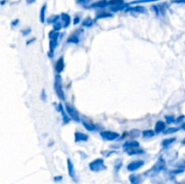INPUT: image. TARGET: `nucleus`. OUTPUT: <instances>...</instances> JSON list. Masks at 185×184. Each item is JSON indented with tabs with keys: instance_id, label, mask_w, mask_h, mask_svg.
Masks as SVG:
<instances>
[{
	"instance_id": "1",
	"label": "nucleus",
	"mask_w": 185,
	"mask_h": 184,
	"mask_svg": "<svg viewBox=\"0 0 185 184\" xmlns=\"http://www.w3.org/2000/svg\"><path fill=\"white\" fill-rule=\"evenodd\" d=\"M54 89H55V92L57 94L58 97L62 100H64L65 99V96H64L63 90V88H62V79H61V76H56L55 78V82H54Z\"/></svg>"
},
{
	"instance_id": "2",
	"label": "nucleus",
	"mask_w": 185,
	"mask_h": 184,
	"mask_svg": "<svg viewBox=\"0 0 185 184\" xmlns=\"http://www.w3.org/2000/svg\"><path fill=\"white\" fill-rule=\"evenodd\" d=\"M90 169L93 171H100L107 169L106 165L104 164V161L102 159H96L90 163Z\"/></svg>"
},
{
	"instance_id": "3",
	"label": "nucleus",
	"mask_w": 185,
	"mask_h": 184,
	"mask_svg": "<svg viewBox=\"0 0 185 184\" xmlns=\"http://www.w3.org/2000/svg\"><path fill=\"white\" fill-rule=\"evenodd\" d=\"M65 108H66V111H67V113H68V116H69L71 119H73L74 121L79 122V117L78 111L76 110V109H75L71 105H70V104H66V105H65Z\"/></svg>"
},
{
	"instance_id": "4",
	"label": "nucleus",
	"mask_w": 185,
	"mask_h": 184,
	"mask_svg": "<svg viewBox=\"0 0 185 184\" xmlns=\"http://www.w3.org/2000/svg\"><path fill=\"white\" fill-rule=\"evenodd\" d=\"M165 166V162L163 158H159V160L157 161V162L155 164V166L152 169L148 171V173H153V174H156L159 171H161L162 170L164 169Z\"/></svg>"
},
{
	"instance_id": "5",
	"label": "nucleus",
	"mask_w": 185,
	"mask_h": 184,
	"mask_svg": "<svg viewBox=\"0 0 185 184\" xmlns=\"http://www.w3.org/2000/svg\"><path fill=\"white\" fill-rule=\"evenodd\" d=\"M100 135L107 141H114L119 136L117 133L112 132V131H103L100 133Z\"/></svg>"
},
{
	"instance_id": "6",
	"label": "nucleus",
	"mask_w": 185,
	"mask_h": 184,
	"mask_svg": "<svg viewBox=\"0 0 185 184\" xmlns=\"http://www.w3.org/2000/svg\"><path fill=\"white\" fill-rule=\"evenodd\" d=\"M144 162L142 160H138V161H134V162H130L128 165V170L129 171H135L136 170H138L140 167H142L144 165Z\"/></svg>"
},
{
	"instance_id": "7",
	"label": "nucleus",
	"mask_w": 185,
	"mask_h": 184,
	"mask_svg": "<svg viewBox=\"0 0 185 184\" xmlns=\"http://www.w3.org/2000/svg\"><path fill=\"white\" fill-rule=\"evenodd\" d=\"M130 182L132 184H140L142 182V178L138 174H132L129 177Z\"/></svg>"
},
{
	"instance_id": "8",
	"label": "nucleus",
	"mask_w": 185,
	"mask_h": 184,
	"mask_svg": "<svg viewBox=\"0 0 185 184\" xmlns=\"http://www.w3.org/2000/svg\"><path fill=\"white\" fill-rule=\"evenodd\" d=\"M67 163H68V171H69V175L73 179L75 180V171H74V167H73V164L70 159L67 160Z\"/></svg>"
},
{
	"instance_id": "9",
	"label": "nucleus",
	"mask_w": 185,
	"mask_h": 184,
	"mask_svg": "<svg viewBox=\"0 0 185 184\" xmlns=\"http://www.w3.org/2000/svg\"><path fill=\"white\" fill-rule=\"evenodd\" d=\"M139 146V144L136 141H131V142H127L124 144L123 147L126 149H133V148H137Z\"/></svg>"
},
{
	"instance_id": "10",
	"label": "nucleus",
	"mask_w": 185,
	"mask_h": 184,
	"mask_svg": "<svg viewBox=\"0 0 185 184\" xmlns=\"http://www.w3.org/2000/svg\"><path fill=\"white\" fill-rule=\"evenodd\" d=\"M62 19H63V28H67L71 24V17L67 14L63 13L62 14Z\"/></svg>"
},
{
	"instance_id": "11",
	"label": "nucleus",
	"mask_w": 185,
	"mask_h": 184,
	"mask_svg": "<svg viewBox=\"0 0 185 184\" xmlns=\"http://www.w3.org/2000/svg\"><path fill=\"white\" fill-rule=\"evenodd\" d=\"M56 71L57 72H62L63 71L64 69V60L63 57H61L60 59L58 60L57 62H56Z\"/></svg>"
},
{
	"instance_id": "12",
	"label": "nucleus",
	"mask_w": 185,
	"mask_h": 184,
	"mask_svg": "<svg viewBox=\"0 0 185 184\" xmlns=\"http://www.w3.org/2000/svg\"><path fill=\"white\" fill-rule=\"evenodd\" d=\"M88 140V135L82 133H75V141L76 142H82Z\"/></svg>"
},
{
	"instance_id": "13",
	"label": "nucleus",
	"mask_w": 185,
	"mask_h": 184,
	"mask_svg": "<svg viewBox=\"0 0 185 184\" xmlns=\"http://www.w3.org/2000/svg\"><path fill=\"white\" fill-rule=\"evenodd\" d=\"M164 129H165V124L164 121H157L155 124V132L158 134L163 132Z\"/></svg>"
},
{
	"instance_id": "14",
	"label": "nucleus",
	"mask_w": 185,
	"mask_h": 184,
	"mask_svg": "<svg viewBox=\"0 0 185 184\" xmlns=\"http://www.w3.org/2000/svg\"><path fill=\"white\" fill-rule=\"evenodd\" d=\"M127 153H128V155H140V154H143V153H144V151H143V150H140V149L133 148V149H128Z\"/></svg>"
},
{
	"instance_id": "15",
	"label": "nucleus",
	"mask_w": 185,
	"mask_h": 184,
	"mask_svg": "<svg viewBox=\"0 0 185 184\" xmlns=\"http://www.w3.org/2000/svg\"><path fill=\"white\" fill-rule=\"evenodd\" d=\"M57 45V41H54V40H50V57H52V54H53V51L55 49Z\"/></svg>"
},
{
	"instance_id": "16",
	"label": "nucleus",
	"mask_w": 185,
	"mask_h": 184,
	"mask_svg": "<svg viewBox=\"0 0 185 184\" xmlns=\"http://www.w3.org/2000/svg\"><path fill=\"white\" fill-rule=\"evenodd\" d=\"M82 124H83L84 127H85L88 131H93V130H95V125L91 124V123H89L87 121H83Z\"/></svg>"
},
{
	"instance_id": "17",
	"label": "nucleus",
	"mask_w": 185,
	"mask_h": 184,
	"mask_svg": "<svg viewBox=\"0 0 185 184\" xmlns=\"http://www.w3.org/2000/svg\"><path fill=\"white\" fill-rule=\"evenodd\" d=\"M59 37V33L57 31H51L49 33V38L50 40H54V41H57V38Z\"/></svg>"
},
{
	"instance_id": "18",
	"label": "nucleus",
	"mask_w": 185,
	"mask_h": 184,
	"mask_svg": "<svg viewBox=\"0 0 185 184\" xmlns=\"http://www.w3.org/2000/svg\"><path fill=\"white\" fill-rule=\"evenodd\" d=\"M155 135V132L153 130H144L143 132V136L147 138V137H153Z\"/></svg>"
},
{
	"instance_id": "19",
	"label": "nucleus",
	"mask_w": 185,
	"mask_h": 184,
	"mask_svg": "<svg viewBox=\"0 0 185 184\" xmlns=\"http://www.w3.org/2000/svg\"><path fill=\"white\" fill-rule=\"evenodd\" d=\"M68 42H69V43H73V44H78L79 38L76 36V35H71V37H69Z\"/></svg>"
},
{
	"instance_id": "20",
	"label": "nucleus",
	"mask_w": 185,
	"mask_h": 184,
	"mask_svg": "<svg viewBox=\"0 0 185 184\" xmlns=\"http://www.w3.org/2000/svg\"><path fill=\"white\" fill-rule=\"evenodd\" d=\"M179 130V128H176V127H171V128H168V129H166V130H164L163 132L164 134H172V133H175L177 132Z\"/></svg>"
},
{
	"instance_id": "21",
	"label": "nucleus",
	"mask_w": 185,
	"mask_h": 184,
	"mask_svg": "<svg viewBox=\"0 0 185 184\" xmlns=\"http://www.w3.org/2000/svg\"><path fill=\"white\" fill-rule=\"evenodd\" d=\"M60 110H61V112H62V115H63V120L65 123H69V118H68V117L66 116V114L64 113V110L63 108V107H62V105L60 104Z\"/></svg>"
},
{
	"instance_id": "22",
	"label": "nucleus",
	"mask_w": 185,
	"mask_h": 184,
	"mask_svg": "<svg viewBox=\"0 0 185 184\" xmlns=\"http://www.w3.org/2000/svg\"><path fill=\"white\" fill-rule=\"evenodd\" d=\"M175 141V138H171V139H165V140L163 141V146L164 147H166L167 145H171L172 142H174Z\"/></svg>"
},
{
	"instance_id": "23",
	"label": "nucleus",
	"mask_w": 185,
	"mask_h": 184,
	"mask_svg": "<svg viewBox=\"0 0 185 184\" xmlns=\"http://www.w3.org/2000/svg\"><path fill=\"white\" fill-rule=\"evenodd\" d=\"M130 135L131 136H135V137H137V136H139L140 135V131L139 130H137V129H133V130H131L130 131Z\"/></svg>"
},
{
	"instance_id": "24",
	"label": "nucleus",
	"mask_w": 185,
	"mask_h": 184,
	"mask_svg": "<svg viewBox=\"0 0 185 184\" xmlns=\"http://www.w3.org/2000/svg\"><path fill=\"white\" fill-rule=\"evenodd\" d=\"M109 3L113 6H119L120 4L123 3V0H111Z\"/></svg>"
},
{
	"instance_id": "25",
	"label": "nucleus",
	"mask_w": 185,
	"mask_h": 184,
	"mask_svg": "<svg viewBox=\"0 0 185 184\" xmlns=\"http://www.w3.org/2000/svg\"><path fill=\"white\" fill-rule=\"evenodd\" d=\"M45 12V6L42 8V10H41V15H40V19H41V22L43 23L44 22V13Z\"/></svg>"
},
{
	"instance_id": "26",
	"label": "nucleus",
	"mask_w": 185,
	"mask_h": 184,
	"mask_svg": "<svg viewBox=\"0 0 185 184\" xmlns=\"http://www.w3.org/2000/svg\"><path fill=\"white\" fill-rule=\"evenodd\" d=\"M53 28H54V31H59V30L62 28V24L60 23H54Z\"/></svg>"
},
{
	"instance_id": "27",
	"label": "nucleus",
	"mask_w": 185,
	"mask_h": 184,
	"mask_svg": "<svg viewBox=\"0 0 185 184\" xmlns=\"http://www.w3.org/2000/svg\"><path fill=\"white\" fill-rule=\"evenodd\" d=\"M92 21L90 19H87L85 22H83V26H91Z\"/></svg>"
},
{
	"instance_id": "28",
	"label": "nucleus",
	"mask_w": 185,
	"mask_h": 184,
	"mask_svg": "<svg viewBox=\"0 0 185 184\" xmlns=\"http://www.w3.org/2000/svg\"><path fill=\"white\" fill-rule=\"evenodd\" d=\"M107 1H101V2H100V3H98L96 6L97 7H100V8H104V7H106L107 6Z\"/></svg>"
},
{
	"instance_id": "29",
	"label": "nucleus",
	"mask_w": 185,
	"mask_h": 184,
	"mask_svg": "<svg viewBox=\"0 0 185 184\" xmlns=\"http://www.w3.org/2000/svg\"><path fill=\"white\" fill-rule=\"evenodd\" d=\"M165 118H166V120H167V122H168L169 124H170V123H172V122H174V119H173L172 117H168V116H166Z\"/></svg>"
},
{
	"instance_id": "30",
	"label": "nucleus",
	"mask_w": 185,
	"mask_h": 184,
	"mask_svg": "<svg viewBox=\"0 0 185 184\" xmlns=\"http://www.w3.org/2000/svg\"><path fill=\"white\" fill-rule=\"evenodd\" d=\"M107 16H111V15H108V14L104 13V14H102V15H99V16H98V18H101V17H107Z\"/></svg>"
},
{
	"instance_id": "31",
	"label": "nucleus",
	"mask_w": 185,
	"mask_h": 184,
	"mask_svg": "<svg viewBox=\"0 0 185 184\" xmlns=\"http://www.w3.org/2000/svg\"><path fill=\"white\" fill-rule=\"evenodd\" d=\"M30 32H31V30L30 29H29L28 31H23V34H24V35H27V34H29Z\"/></svg>"
},
{
	"instance_id": "32",
	"label": "nucleus",
	"mask_w": 185,
	"mask_h": 184,
	"mask_svg": "<svg viewBox=\"0 0 185 184\" xmlns=\"http://www.w3.org/2000/svg\"><path fill=\"white\" fill-rule=\"evenodd\" d=\"M78 23H79V18H76V19H75V22H74V24H77Z\"/></svg>"
},
{
	"instance_id": "33",
	"label": "nucleus",
	"mask_w": 185,
	"mask_h": 184,
	"mask_svg": "<svg viewBox=\"0 0 185 184\" xmlns=\"http://www.w3.org/2000/svg\"><path fill=\"white\" fill-rule=\"evenodd\" d=\"M27 2H28L29 4H30V3H33V2H35V0H27Z\"/></svg>"
}]
</instances>
